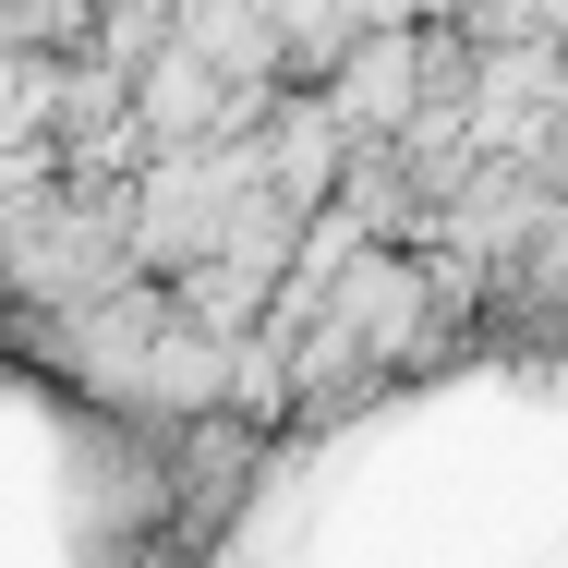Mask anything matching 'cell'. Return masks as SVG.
<instances>
[{
  "instance_id": "6da1fadb",
  "label": "cell",
  "mask_w": 568,
  "mask_h": 568,
  "mask_svg": "<svg viewBox=\"0 0 568 568\" xmlns=\"http://www.w3.org/2000/svg\"><path fill=\"white\" fill-rule=\"evenodd\" d=\"M327 110L351 121V145L363 133H412V110H424V12H375L351 37L327 61Z\"/></svg>"
},
{
  "instance_id": "7a4b0ae2",
  "label": "cell",
  "mask_w": 568,
  "mask_h": 568,
  "mask_svg": "<svg viewBox=\"0 0 568 568\" xmlns=\"http://www.w3.org/2000/svg\"><path fill=\"white\" fill-rule=\"evenodd\" d=\"M278 254H254V242H219V254H182L170 266V303L194 315V327H230V339H266V303H278Z\"/></svg>"
},
{
  "instance_id": "3957f363",
  "label": "cell",
  "mask_w": 568,
  "mask_h": 568,
  "mask_svg": "<svg viewBox=\"0 0 568 568\" xmlns=\"http://www.w3.org/2000/svg\"><path fill=\"white\" fill-rule=\"evenodd\" d=\"M12 315H24V303H12V266H0V327H12Z\"/></svg>"
}]
</instances>
